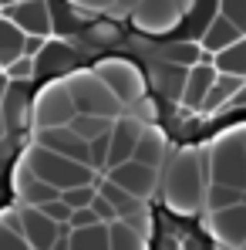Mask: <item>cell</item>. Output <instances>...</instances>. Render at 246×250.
Wrapping results in <instances>:
<instances>
[{
    "label": "cell",
    "mask_w": 246,
    "mask_h": 250,
    "mask_svg": "<svg viewBox=\"0 0 246 250\" xmlns=\"http://www.w3.org/2000/svg\"><path fill=\"white\" fill-rule=\"evenodd\" d=\"M206 186H209V169H206L203 146H179L162 163L155 196L169 213L192 220V216H203L206 209Z\"/></svg>",
    "instance_id": "6da1fadb"
},
{
    "label": "cell",
    "mask_w": 246,
    "mask_h": 250,
    "mask_svg": "<svg viewBox=\"0 0 246 250\" xmlns=\"http://www.w3.org/2000/svg\"><path fill=\"white\" fill-rule=\"evenodd\" d=\"M17 159L31 169L38 179L57 186V189H68V186L95 183V179H98V169L95 166H88L81 159H71V156H64V152H54V149H47V146L34 142V139L24 146V152H20Z\"/></svg>",
    "instance_id": "7a4b0ae2"
},
{
    "label": "cell",
    "mask_w": 246,
    "mask_h": 250,
    "mask_svg": "<svg viewBox=\"0 0 246 250\" xmlns=\"http://www.w3.org/2000/svg\"><path fill=\"white\" fill-rule=\"evenodd\" d=\"M206 152V169L212 183H226L246 189V139H243V125L223 128L219 135H212L203 146Z\"/></svg>",
    "instance_id": "3957f363"
},
{
    "label": "cell",
    "mask_w": 246,
    "mask_h": 250,
    "mask_svg": "<svg viewBox=\"0 0 246 250\" xmlns=\"http://www.w3.org/2000/svg\"><path fill=\"white\" fill-rule=\"evenodd\" d=\"M64 84L71 91L75 112L78 115H98V119H118L125 112V105L118 102V95L101 82V75L95 68H75L64 75Z\"/></svg>",
    "instance_id": "277c9868"
},
{
    "label": "cell",
    "mask_w": 246,
    "mask_h": 250,
    "mask_svg": "<svg viewBox=\"0 0 246 250\" xmlns=\"http://www.w3.org/2000/svg\"><path fill=\"white\" fill-rule=\"evenodd\" d=\"M78 112L71 102V91L64 78H51V82L38 88V95L31 98V125L27 128H51V125H71Z\"/></svg>",
    "instance_id": "5b68a950"
},
{
    "label": "cell",
    "mask_w": 246,
    "mask_h": 250,
    "mask_svg": "<svg viewBox=\"0 0 246 250\" xmlns=\"http://www.w3.org/2000/svg\"><path fill=\"white\" fill-rule=\"evenodd\" d=\"M203 227L216 247L246 250V200H236V203L219 207V209H206Z\"/></svg>",
    "instance_id": "8992f818"
},
{
    "label": "cell",
    "mask_w": 246,
    "mask_h": 250,
    "mask_svg": "<svg viewBox=\"0 0 246 250\" xmlns=\"http://www.w3.org/2000/svg\"><path fill=\"white\" fill-rule=\"evenodd\" d=\"M20 213V230L27 237V247L31 250H44V247H64L68 244V233H71V220L57 223L51 220L41 207H31V203H17Z\"/></svg>",
    "instance_id": "52a82bcc"
},
{
    "label": "cell",
    "mask_w": 246,
    "mask_h": 250,
    "mask_svg": "<svg viewBox=\"0 0 246 250\" xmlns=\"http://www.w3.org/2000/svg\"><path fill=\"white\" fill-rule=\"evenodd\" d=\"M182 7L175 3V0H138L135 7H132V14H128V21H132V27L135 31H142V34H149V38H165V34H172L179 24H182Z\"/></svg>",
    "instance_id": "ba28073f"
},
{
    "label": "cell",
    "mask_w": 246,
    "mask_h": 250,
    "mask_svg": "<svg viewBox=\"0 0 246 250\" xmlns=\"http://www.w3.org/2000/svg\"><path fill=\"white\" fill-rule=\"evenodd\" d=\"M95 71L101 75V82L118 95V102H122L125 108L145 95V75H142L138 64H132L128 58H101V61L95 64Z\"/></svg>",
    "instance_id": "9c48e42d"
},
{
    "label": "cell",
    "mask_w": 246,
    "mask_h": 250,
    "mask_svg": "<svg viewBox=\"0 0 246 250\" xmlns=\"http://www.w3.org/2000/svg\"><path fill=\"white\" fill-rule=\"evenodd\" d=\"M159 172H162L159 166H149V163H138V159L128 156V159L105 169V179L118 183L122 189H128L138 200H152L159 193Z\"/></svg>",
    "instance_id": "30bf717a"
},
{
    "label": "cell",
    "mask_w": 246,
    "mask_h": 250,
    "mask_svg": "<svg viewBox=\"0 0 246 250\" xmlns=\"http://www.w3.org/2000/svg\"><path fill=\"white\" fill-rule=\"evenodd\" d=\"M31 132V139L34 142H41L47 149H54V152H64V156H71V159H81L91 166V146L84 142L81 135L71 128V125H51V128H27Z\"/></svg>",
    "instance_id": "8fae6325"
},
{
    "label": "cell",
    "mask_w": 246,
    "mask_h": 250,
    "mask_svg": "<svg viewBox=\"0 0 246 250\" xmlns=\"http://www.w3.org/2000/svg\"><path fill=\"white\" fill-rule=\"evenodd\" d=\"M138 132H142V122H138L132 112H122V115L112 122V132H108V139H105V169L132 156ZM105 169H101V172H105Z\"/></svg>",
    "instance_id": "7c38bea8"
},
{
    "label": "cell",
    "mask_w": 246,
    "mask_h": 250,
    "mask_svg": "<svg viewBox=\"0 0 246 250\" xmlns=\"http://www.w3.org/2000/svg\"><path fill=\"white\" fill-rule=\"evenodd\" d=\"M10 189H14V200H17V203H31V207H41V203H47V200H57V196H61L57 186L38 179L20 159H17L14 169H10Z\"/></svg>",
    "instance_id": "4fadbf2b"
},
{
    "label": "cell",
    "mask_w": 246,
    "mask_h": 250,
    "mask_svg": "<svg viewBox=\"0 0 246 250\" xmlns=\"http://www.w3.org/2000/svg\"><path fill=\"white\" fill-rule=\"evenodd\" d=\"M216 82V64H212V54L203 51V58L192 64V68H186V84H182V105L189 108V112H196V108H203V98L206 91H209V84Z\"/></svg>",
    "instance_id": "5bb4252c"
},
{
    "label": "cell",
    "mask_w": 246,
    "mask_h": 250,
    "mask_svg": "<svg viewBox=\"0 0 246 250\" xmlns=\"http://www.w3.org/2000/svg\"><path fill=\"white\" fill-rule=\"evenodd\" d=\"M169 152H172V146H169V135L159 128V122H142V132H138L135 149H132V159L162 169V163L169 159Z\"/></svg>",
    "instance_id": "9a60e30c"
},
{
    "label": "cell",
    "mask_w": 246,
    "mask_h": 250,
    "mask_svg": "<svg viewBox=\"0 0 246 250\" xmlns=\"http://www.w3.org/2000/svg\"><path fill=\"white\" fill-rule=\"evenodd\" d=\"M7 17L24 31V34H51V7L47 0H20V3H10L7 7Z\"/></svg>",
    "instance_id": "2e32d148"
},
{
    "label": "cell",
    "mask_w": 246,
    "mask_h": 250,
    "mask_svg": "<svg viewBox=\"0 0 246 250\" xmlns=\"http://www.w3.org/2000/svg\"><path fill=\"white\" fill-rule=\"evenodd\" d=\"M0 119L7 125V132H24L31 125V98L20 88L3 91V98H0Z\"/></svg>",
    "instance_id": "e0dca14e"
},
{
    "label": "cell",
    "mask_w": 246,
    "mask_h": 250,
    "mask_svg": "<svg viewBox=\"0 0 246 250\" xmlns=\"http://www.w3.org/2000/svg\"><path fill=\"white\" fill-rule=\"evenodd\" d=\"M71 250H108V220H91L81 227H71L68 244Z\"/></svg>",
    "instance_id": "ac0fdd59"
},
{
    "label": "cell",
    "mask_w": 246,
    "mask_h": 250,
    "mask_svg": "<svg viewBox=\"0 0 246 250\" xmlns=\"http://www.w3.org/2000/svg\"><path fill=\"white\" fill-rule=\"evenodd\" d=\"M243 84L240 75H229V71H216V82L209 84V91H206L203 98V112H223L226 105H229V98H233V91Z\"/></svg>",
    "instance_id": "d6986e66"
},
{
    "label": "cell",
    "mask_w": 246,
    "mask_h": 250,
    "mask_svg": "<svg viewBox=\"0 0 246 250\" xmlns=\"http://www.w3.org/2000/svg\"><path fill=\"white\" fill-rule=\"evenodd\" d=\"M236 38H243V31L226 17V14H216V21L206 27L203 34V51H209V54H216V51H223V47H229V44L236 41Z\"/></svg>",
    "instance_id": "ffe728a7"
},
{
    "label": "cell",
    "mask_w": 246,
    "mask_h": 250,
    "mask_svg": "<svg viewBox=\"0 0 246 250\" xmlns=\"http://www.w3.org/2000/svg\"><path fill=\"white\" fill-rule=\"evenodd\" d=\"M145 247H149V240H142V233L125 216L108 220V250H145Z\"/></svg>",
    "instance_id": "44dd1931"
},
{
    "label": "cell",
    "mask_w": 246,
    "mask_h": 250,
    "mask_svg": "<svg viewBox=\"0 0 246 250\" xmlns=\"http://www.w3.org/2000/svg\"><path fill=\"white\" fill-rule=\"evenodd\" d=\"M0 250H31L24 230H20L17 203H14L10 209H0Z\"/></svg>",
    "instance_id": "7402d4cb"
},
{
    "label": "cell",
    "mask_w": 246,
    "mask_h": 250,
    "mask_svg": "<svg viewBox=\"0 0 246 250\" xmlns=\"http://www.w3.org/2000/svg\"><path fill=\"white\" fill-rule=\"evenodd\" d=\"M212 64H216V71H229V75L246 78V34L236 38L229 47L216 51V54H212Z\"/></svg>",
    "instance_id": "603a6c76"
},
{
    "label": "cell",
    "mask_w": 246,
    "mask_h": 250,
    "mask_svg": "<svg viewBox=\"0 0 246 250\" xmlns=\"http://www.w3.org/2000/svg\"><path fill=\"white\" fill-rule=\"evenodd\" d=\"M24 31L10 21V17H0V68L7 64V61H14L20 51H24Z\"/></svg>",
    "instance_id": "cb8c5ba5"
},
{
    "label": "cell",
    "mask_w": 246,
    "mask_h": 250,
    "mask_svg": "<svg viewBox=\"0 0 246 250\" xmlns=\"http://www.w3.org/2000/svg\"><path fill=\"white\" fill-rule=\"evenodd\" d=\"M236 200H243V189L226 186V183H212V179H209V186H206V209L229 207V203H236ZM206 209H203V213H206Z\"/></svg>",
    "instance_id": "d4e9b609"
},
{
    "label": "cell",
    "mask_w": 246,
    "mask_h": 250,
    "mask_svg": "<svg viewBox=\"0 0 246 250\" xmlns=\"http://www.w3.org/2000/svg\"><path fill=\"white\" fill-rule=\"evenodd\" d=\"M125 220L142 233V240H149L152 244V237H155V220H152V209H149V200H138L135 207L125 213Z\"/></svg>",
    "instance_id": "484cf974"
},
{
    "label": "cell",
    "mask_w": 246,
    "mask_h": 250,
    "mask_svg": "<svg viewBox=\"0 0 246 250\" xmlns=\"http://www.w3.org/2000/svg\"><path fill=\"white\" fill-rule=\"evenodd\" d=\"M3 75L10 78V82H17V84H24V82H31L34 75H38V58L34 54H17L14 61H7L3 64Z\"/></svg>",
    "instance_id": "4316f807"
},
{
    "label": "cell",
    "mask_w": 246,
    "mask_h": 250,
    "mask_svg": "<svg viewBox=\"0 0 246 250\" xmlns=\"http://www.w3.org/2000/svg\"><path fill=\"white\" fill-rule=\"evenodd\" d=\"M98 183V179H95ZM95 183H78V186H68V189H61V200L68 203L71 209H78V207H91V196H95Z\"/></svg>",
    "instance_id": "83f0119b"
},
{
    "label": "cell",
    "mask_w": 246,
    "mask_h": 250,
    "mask_svg": "<svg viewBox=\"0 0 246 250\" xmlns=\"http://www.w3.org/2000/svg\"><path fill=\"white\" fill-rule=\"evenodd\" d=\"M199 58H203V44H175V47H169V61L172 64L192 68Z\"/></svg>",
    "instance_id": "f1b7e54d"
},
{
    "label": "cell",
    "mask_w": 246,
    "mask_h": 250,
    "mask_svg": "<svg viewBox=\"0 0 246 250\" xmlns=\"http://www.w3.org/2000/svg\"><path fill=\"white\" fill-rule=\"evenodd\" d=\"M88 41L91 44H115L118 41V24L112 17L98 21V24H88Z\"/></svg>",
    "instance_id": "f546056e"
},
{
    "label": "cell",
    "mask_w": 246,
    "mask_h": 250,
    "mask_svg": "<svg viewBox=\"0 0 246 250\" xmlns=\"http://www.w3.org/2000/svg\"><path fill=\"white\" fill-rule=\"evenodd\" d=\"M125 112H132L138 122H159V102H155V98H149V95H142L138 102H132Z\"/></svg>",
    "instance_id": "4dcf8cb0"
},
{
    "label": "cell",
    "mask_w": 246,
    "mask_h": 250,
    "mask_svg": "<svg viewBox=\"0 0 246 250\" xmlns=\"http://www.w3.org/2000/svg\"><path fill=\"white\" fill-rule=\"evenodd\" d=\"M219 14H226L246 34V0H219Z\"/></svg>",
    "instance_id": "1f68e13d"
},
{
    "label": "cell",
    "mask_w": 246,
    "mask_h": 250,
    "mask_svg": "<svg viewBox=\"0 0 246 250\" xmlns=\"http://www.w3.org/2000/svg\"><path fill=\"white\" fill-rule=\"evenodd\" d=\"M91 209H95L98 220H115V216H118V209L112 207V200H108L105 193H98V189H95V196H91Z\"/></svg>",
    "instance_id": "d6a6232c"
},
{
    "label": "cell",
    "mask_w": 246,
    "mask_h": 250,
    "mask_svg": "<svg viewBox=\"0 0 246 250\" xmlns=\"http://www.w3.org/2000/svg\"><path fill=\"white\" fill-rule=\"evenodd\" d=\"M41 209L51 216V220H57V223H64V220H71V207L57 196V200H47V203H41Z\"/></svg>",
    "instance_id": "836d02e7"
},
{
    "label": "cell",
    "mask_w": 246,
    "mask_h": 250,
    "mask_svg": "<svg viewBox=\"0 0 246 250\" xmlns=\"http://www.w3.org/2000/svg\"><path fill=\"white\" fill-rule=\"evenodd\" d=\"M135 3H138V0H112L108 10H105V17H112L115 24H118V21H128V14H132Z\"/></svg>",
    "instance_id": "e575fe53"
},
{
    "label": "cell",
    "mask_w": 246,
    "mask_h": 250,
    "mask_svg": "<svg viewBox=\"0 0 246 250\" xmlns=\"http://www.w3.org/2000/svg\"><path fill=\"white\" fill-rule=\"evenodd\" d=\"M75 10H88V14H105L112 0H68Z\"/></svg>",
    "instance_id": "d590c367"
},
{
    "label": "cell",
    "mask_w": 246,
    "mask_h": 250,
    "mask_svg": "<svg viewBox=\"0 0 246 250\" xmlns=\"http://www.w3.org/2000/svg\"><path fill=\"white\" fill-rule=\"evenodd\" d=\"M44 47H47V38H41V34H27L24 38V54H34L38 58Z\"/></svg>",
    "instance_id": "8d00e7d4"
},
{
    "label": "cell",
    "mask_w": 246,
    "mask_h": 250,
    "mask_svg": "<svg viewBox=\"0 0 246 250\" xmlns=\"http://www.w3.org/2000/svg\"><path fill=\"white\" fill-rule=\"evenodd\" d=\"M243 105H246V78H243V84L233 91V98H229V105H226V108H243Z\"/></svg>",
    "instance_id": "74e56055"
},
{
    "label": "cell",
    "mask_w": 246,
    "mask_h": 250,
    "mask_svg": "<svg viewBox=\"0 0 246 250\" xmlns=\"http://www.w3.org/2000/svg\"><path fill=\"white\" fill-rule=\"evenodd\" d=\"M175 3H179V7H182V14H192V10H196V3H199V0H175Z\"/></svg>",
    "instance_id": "f35d334b"
},
{
    "label": "cell",
    "mask_w": 246,
    "mask_h": 250,
    "mask_svg": "<svg viewBox=\"0 0 246 250\" xmlns=\"http://www.w3.org/2000/svg\"><path fill=\"white\" fill-rule=\"evenodd\" d=\"M0 139H7V125H3V119H0Z\"/></svg>",
    "instance_id": "ab89813d"
},
{
    "label": "cell",
    "mask_w": 246,
    "mask_h": 250,
    "mask_svg": "<svg viewBox=\"0 0 246 250\" xmlns=\"http://www.w3.org/2000/svg\"><path fill=\"white\" fill-rule=\"evenodd\" d=\"M243 139H246V125H243Z\"/></svg>",
    "instance_id": "60d3db41"
}]
</instances>
